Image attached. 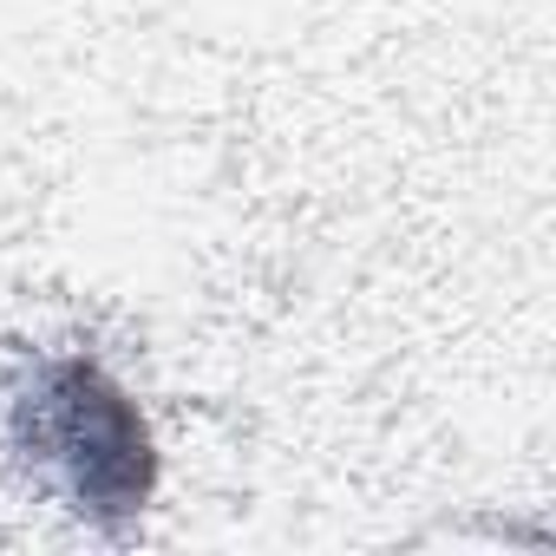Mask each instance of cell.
I'll return each mask as SVG.
<instances>
[{
  "label": "cell",
  "mask_w": 556,
  "mask_h": 556,
  "mask_svg": "<svg viewBox=\"0 0 556 556\" xmlns=\"http://www.w3.org/2000/svg\"><path fill=\"white\" fill-rule=\"evenodd\" d=\"M14 445L86 523H131L157 491V452L138 400L86 354L40 361L14 393Z\"/></svg>",
  "instance_id": "6da1fadb"
}]
</instances>
